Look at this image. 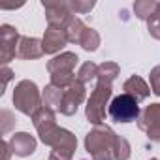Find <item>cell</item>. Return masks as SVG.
Returning a JSON list of instances; mask_svg holds the SVG:
<instances>
[{"mask_svg": "<svg viewBox=\"0 0 160 160\" xmlns=\"http://www.w3.org/2000/svg\"><path fill=\"white\" fill-rule=\"evenodd\" d=\"M13 77V72L8 68V66H4L2 68V87H0V89H2V91H0V94H4V91H6V85L10 83V79Z\"/></svg>", "mask_w": 160, "mask_h": 160, "instance_id": "cell-26", "label": "cell"}, {"mask_svg": "<svg viewBox=\"0 0 160 160\" xmlns=\"http://www.w3.org/2000/svg\"><path fill=\"white\" fill-rule=\"evenodd\" d=\"M19 32L12 25L0 27V62L4 66L17 57V45H19Z\"/></svg>", "mask_w": 160, "mask_h": 160, "instance_id": "cell-10", "label": "cell"}, {"mask_svg": "<svg viewBox=\"0 0 160 160\" xmlns=\"http://www.w3.org/2000/svg\"><path fill=\"white\" fill-rule=\"evenodd\" d=\"M85 23L79 19V17H73L72 19V23L64 28V32H66V40H68V43H79V40H81V36H83V32H85Z\"/></svg>", "mask_w": 160, "mask_h": 160, "instance_id": "cell-18", "label": "cell"}, {"mask_svg": "<svg viewBox=\"0 0 160 160\" xmlns=\"http://www.w3.org/2000/svg\"><path fill=\"white\" fill-rule=\"evenodd\" d=\"M147 30L154 40H160V2H158V12L147 21Z\"/></svg>", "mask_w": 160, "mask_h": 160, "instance_id": "cell-23", "label": "cell"}, {"mask_svg": "<svg viewBox=\"0 0 160 160\" xmlns=\"http://www.w3.org/2000/svg\"><path fill=\"white\" fill-rule=\"evenodd\" d=\"M75 147H77V139L75 136L64 128L60 139L51 147V154H49V160H72L73 158V152H75Z\"/></svg>", "mask_w": 160, "mask_h": 160, "instance_id": "cell-11", "label": "cell"}, {"mask_svg": "<svg viewBox=\"0 0 160 160\" xmlns=\"http://www.w3.org/2000/svg\"><path fill=\"white\" fill-rule=\"evenodd\" d=\"M130 143L124 139V138H117V141H115V152H113V156H115V160H128L130 158Z\"/></svg>", "mask_w": 160, "mask_h": 160, "instance_id": "cell-22", "label": "cell"}, {"mask_svg": "<svg viewBox=\"0 0 160 160\" xmlns=\"http://www.w3.org/2000/svg\"><path fill=\"white\" fill-rule=\"evenodd\" d=\"M139 106L138 102L130 96V94H119L111 100L109 108H108V115L111 117V121L115 122H132L138 121L139 117Z\"/></svg>", "mask_w": 160, "mask_h": 160, "instance_id": "cell-6", "label": "cell"}, {"mask_svg": "<svg viewBox=\"0 0 160 160\" xmlns=\"http://www.w3.org/2000/svg\"><path fill=\"white\" fill-rule=\"evenodd\" d=\"M94 8V2L91 0V2H79V0H75V2H70V10L73 13H87Z\"/></svg>", "mask_w": 160, "mask_h": 160, "instance_id": "cell-25", "label": "cell"}, {"mask_svg": "<svg viewBox=\"0 0 160 160\" xmlns=\"http://www.w3.org/2000/svg\"><path fill=\"white\" fill-rule=\"evenodd\" d=\"M42 43H43V51L47 55H55L68 43L66 40V32L62 28H55V27H47L43 38H42Z\"/></svg>", "mask_w": 160, "mask_h": 160, "instance_id": "cell-12", "label": "cell"}, {"mask_svg": "<svg viewBox=\"0 0 160 160\" xmlns=\"http://www.w3.org/2000/svg\"><path fill=\"white\" fill-rule=\"evenodd\" d=\"M79 45H81L85 51H96L98 47H100V34L94 30V28H85V32H83V36H81V40H79Z\"/></svg>", "mask_w": 160, "mask_h": 160, "instance_id": "cell-19", "label": "cell"}, {"mask_svg": "<svg viewBox=\"0 0 160 160\" xmlns=\"http://www.w3.org/2000/svg\"><path fill=\"white\" fill-rule=\"evenodd\" d=\"M13 106L15 109H19L21 113L32 117L36 111H40L43 108V100H42V92L38 91L36 83L30 79H23L19 81L13 89Z\"/></svg>", "mask_w": 160, "mask_h": 160, "instance_id": "cell-3", "label": "cell"}, {"mask_svg": "<svg viewBox=\"0 0 160 160\" xmlns=\"http://www.w3.org/2000/svg\"><path fill=\"white\" fill-rule=\"evenodd\" d=\"M85 94H87L85 85H83L81 81H77V79H75V81H73L70 87L62 89V102H60L58 111H60L62 115H68V117L75 115L77 108L81 106L83 100H85Z\"/></svg>", "mask_w": 160, "mask_h": 160, "instance_id": "cell-9", "label": "cell"}, {"mask_svg": "<svg viewBox=\"0 0 160 160\" xmlns=\"http://www.w3.org/2000/svg\"><path fill=\"white\" fill-rule=\"evenodd\" d=\"M77 81H81L83 85L85 83H89V81H92V79H96L98 77V66L94 64V62H83L81 66H79V70H77Z\"/></svg>", "mask_w": 160, "mask_h": 160, "instance_id": "cell-21", "label": "cell"}, {"mask_svg": "<svg viewBox=\"0 0 160 160\" xmlns=\"http://www.w3.org/2000/svg\"><path fill=\"white\" fill-rule=\"evenodd\" d=\"M151 160H158V158H151Z\"/></svg>", "mask_w": 160, "mask_h": 160, "instance_id": "cell-28", "label": "cell"}, {"mask_svg": "<svg viewBox=\"0 0 160 160\" xmlns=\"http://www.w3.org/2000/svg\"><path fill=\"white\" fill-rule=\"evenodd\" d=\"M43 43L38 38H28V36H21L19 45H17V58L23 60H32V58H40L43 55Z\"/></svg>", "mask_w": 160, "mask_h": 160, "instance_id": "cell-13", "label": "cell"}, {"mask_svg": "<svg viewBox=\"0 0 160 160\" xmlns=\"http://www.w3.org/2000/svg\"><path fill=\"white\" fill-rule=\"evenodd\" d=\"M138 126L151 141L160 143V104L147 106L138 117Z\"/></svg>", "mask_w": 160, "mask_h": 160, "instance_id": "cell-8", "label": "cell"}, {"mask_svg": "<svg viewBox=\"0 0 160 160\" xmlns=\"http://www.w3.org/2000/svg\"><path fill=\"white\" fill-rule=\"evenodd\" d=\"M42 100H43V106L53 109V111H58L60 108V102H62V89L55 87V85H47L42 92Z\"/></svg>", "mask_w": 160, "mask_h": 160, "instance_id": "cell-16", "label": "cell"}, {"mask_svg": "<svg viewBox=\"0 0 160 160\" xmlns=\"http://www.w3.org/2000/svg\"><path fill=\"white\" fill-rule=\"evenodd\" d=\"M111 92H113V83L98 79V83H96L91 98L87 100V108H85V117L89 122H92L96 126L102 124V121L106 119V106L111 98Z\"/></svg>", "mask_w": 160, "mask_h": 160, "instance_id": "cell-4", "label": "cell"}, {"mask_svg": "<svg viewBox=\"0 0 160 160\" xmlns=\"http://www.w3.org/2000/svg\"><path fill=\"white\" fill-rule=\"evenodd\" d=\"M32 122H34V126H36V130H38L40 139H42L45 145H49V147H53V145L60 139V136H62V132H64V128H58V126H57L55 111L49 109V108H45V106H43L40 111H36V113L32 115Z\"/></svg>", "mask_w": 160, "mask_h": 160, "instance_id": "cell-5", "label": "cell"}, {"mask_svg": "<svg viewBox=\"0 0 160 160\" xmlns=\"http://www.w3.org/2000/svg\"><path fill=\"white\" fill-rule=\"evenodd\" d=\"M122 91H124V94H130L138 104L143 102L145 98H149V94L152 92L151 87L143 81L139 75H132V77H128L126 81H124V85H122Z\"/></svg>", "mask_w": 160, "mask_h": 160, "instance_id": "cell-15", "label": "cell"}, {"mask_svg": "<svg viewBox=\"0 0 160 160\" xmlns=\"http://www.w3.org/2000/svg\"><path fill=\"white\" fill-rule=\"evenodd\" d=\"M2 119H4V124H2V134H6L10 128H12V124H13V119H12V113L8 111V109H2Z\"/></svg>", "mask_w": 160, "mask_h": 160, "instance_id": "cell-27", "label": "cell"}, {"mask_svg": "<svg viewBox=\"0 0 160 160\" xmlns=\"http://www.w3.org/2000/svg\"><path fill=\"white\" fill-rule=\"evenodd\" d=\"M156 12H158V2H154V0H138V2H134V13L141 21H149Z\"/></svg>", "mask_w": 160, "mask_h": 160, "instance_id": "cell-17", "label": "cell"}, {"mask_svg": "<svg viewBox=\"0 0 160 160\" xmlns=\"http://www.w3.org/2000/svg\"><path fill=\"white\" fill-rule=\"evenodd\" d=\"M12 147V152L15 156H30L36 151V139L27 134V132H17L12 136V139L8 141Z\"/></svg>", "mask_w": 160, "mask_h": 160, "instance_id": "cell-14", "label": "cell"}, {"mask_svg": "<svg viewBox=\"0 0 160 160\" xmlns=\"http://www.w3.org/2000/svg\"><path fill=\"white\" fill-rule=\"evenodd\" d=\"M149 81H151V91L160 96V66H154L149 73Z\"/></svg>", "mask_w": 160, "mask_h": 160, "instance_id": "cell-24", "label": "cell"}, {"mask_svg": "<svg viewBox=\"0 0 160 160\" xmlns=\"http://www.w3.org/2000/svg\"><path fill=\"white\" fill-rule=\"evenodd\" d=\"M79 58L75 53H60L57 57H53L49 62H47V72L51 75V85L58 87V89H66L70 87L73 81H75V75H73V70L77 66Z\"/></svg>", "mask_w": 160, "mask_h": 160, "instance_id": "cell-2", "label": "cell"}, {"mask_svg": "<svg viewBox=\"0 0 160 160\" xmlns=\"http://www.w3.org/2000/svg\"><path fill=\"white\" fill-rule=\"evenodd\" d=\"M43 10H45V17H47V25L55 27V28H66L72 19L75 17L73 12L70 10V2H42Z\"/></svg>", "mask_w": 160, "mask_h": 160, "instance_id": "cell-7", "label": "cell"}, {"mask_svg": "<svg viewBox=\"0 0 160 160\" xmlns=\"http://www.w3.org/2000/svg\"><path fill=\"white\" fill-rule=\"evenodd\" d=\"M119 72H121L119 64H115V62H102V64L98 66V77H96V79H102V81L113 83L115 79H117V75H119Z\"/></svg>", "mask_w": 160, "mask_h": 160, "instance_id": "cell-20", "label": "cell"}, {"mask_svg": "<svg viewBox=\"0 0 160 160\" xmlns=\"http://www.w3.org/2000/svg\"><path fill=\"white\" fill-rule=\"evenodd\" d=\"M117 134L106 126V124H98L94 126L87 138H85V149L87 152L92 156V160H115L113 152H115V141H117Z\"/></svg>", "mask_w": 160, "mask_h": 160, "instance_id": "cell-1", "label": "cell"}]
</instances>
